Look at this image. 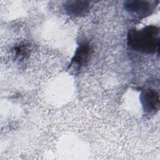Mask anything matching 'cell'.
<instances>
[{
    "instance_id": "1",
    "label": "cell",
    "mask_w": 160,
    "mask_h": 160,
    "mask_svg": "<svg viewBox=\"0 0 160 160\" xmlns=\"http://www.w3.org/2000/svg\"><path fill=\"white\" fill-rule=\"evenodd\" d=\"M159 29L148 26L141 29H131L128 34V44L134 50L146 54L159 51Z\"/></svg>"
},
{
    "instance_id": "2",
    "label": "cell",
    "mask_w": 160,
    "mask_h": 160,
    "mask_svg": "<svg viewBox=\"0 0 160 160\" xmlns=\"http://www.w3.org/2000/svg\"><path fill=\"white\" fill-rule=\"evenodd\" d=\"M141 101L145 111H158L159 105V94L154 89H146L141 94Z\"/></svg>"
},
{
    "instance_id": "3",
    "label": "cell",
    "mask_w": 160,
    "mask_h": 160,
    "mask_svg": "<svg viewBox=\"0 0 160 160\" xmlns=\"http://www.w3.org/2000/svg\"><path fill=\"white\" fill-rule=\"evenodd\" d=\"M124 8L129 12L135 14L139 16L149 14L152 10L151 4L148 1H129L124 4Z\"/></svg>"
},
{
    "instance_id": "4",
    "label": "cell",
    "mask_w": 160,
    "mask_h": 160,
    "mask_svg": "<svg viewBox=\"0 0 160 160\" xmlns=\"http://www.w3.org/2000/svg\"><path fill=\"white\" fill-rule=\"evenodd\" d=\"M65 10L74 16L82 15L88 10V4L86 1H68L65 5Z\"/></svg>"
},
{
    "instance_id": "5",
    "label": "cell",
    "mask_w": 160,
    "mask_h": 160,
    "mask_svg": "<svg viewBox=\"0 0 160 160\" xmlns=\"http://www.w3.org/2000/svg\"><path fill=\"white\" fill-rule=\"evenodd\" d=\"M89 52V48L86 43L82 44L77 49L72 59L71 65H77L79 67L84 64L87 60Z\"/></svg>"
}]
</instances>
